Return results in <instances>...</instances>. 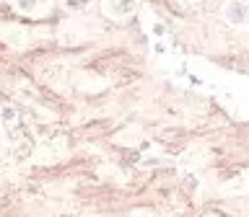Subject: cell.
Wrapping results in <instances>:
<instances>
[{
  "label": "cell",
  "instance_id": "277c9868",
  "mask_svg": "<svg viewBox=\"0 0 249 217\" xmlns=\"http://www.w3.org/2000/svg\"><path fill=\"white\" fill-rule=\"evenodd\" d=\"M0 119L5 124H16V111L13 108H3V111H0Z\"/></svg>",
  "mask_w": 249,
  "mask_h": 217
},
{
  "label": "cell",
  "instance_id": "6da1fadb",
  "mask_svg": "<svg viewBox=\"0 0 249 217\" xmlns=\"http://www.w3.org/2000/svg\"><path fill=\"white\" fill-rule=\"evenodd\" d=\"M221 16L229 26H247V18H249V8H247V0H226L223 8H221Z\"/></svg>",
  "mask_w": 249,
  "mask_h": 217
},
{
  "label": "cell",
  "instance_id": "7a4b0ae2",
  "mask_svg": "<svg viewBox=\"0 0 249 217\" xmlns=\"http://www.w3.org/2000/svg\"><path fill=\"white\" fill-rule=\"evenodd\" d=\"M101 8H104V13L109 16V18L124 21L138 11V0H104Z\"/></svg>",
  "mask_w": 249,
  "mask_h": 217
},
{
  "label": "cell",
  "instance_id": "8992f818",
  "mask_svg": "<svg viewBox=\"0 0 249 217\" xmlns=\"http://www.w3.org/2000/svg\"><path fill=\"white\" fill-rule=\"evenodd\" d=\"M153 52H156V54H166V52H169V46H166V44H163L161 39H159V42L153 44Z\"/></svg>",
  "mask_w": 249,
  "mask_h": 217
},
{
  "label": "cell",
  "instance_id": "3957f363",
  "mask_svg": "<svg viewBox=\"0 0 249 217\" xmlns=\"http://www.w3.org/2000/svg\"><path fill=\"white\" fill-rule=\"evenodd\" d=\"M47 5H50V0H16V8H18L21 13H36Z\"/></svg>",
  "mask_w": 249,
  "mask_h": 217
},
{
  "label": "cell",
  "instance_id": "5b68a950",
  "mask_svg": "<svg viewBox=\"0 0 249 217\" xmlns=\"http://www.w3.org/2000/svg\"><path fill=\"white\" fill-rule=\"evenodd\" d=\"M153 36L156 39H163V36H166V29H163L161 23H153Z\"/></svg>",
  "mask_w": 249,
  "mask_h": 217
}]
</instances>
